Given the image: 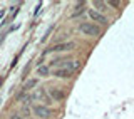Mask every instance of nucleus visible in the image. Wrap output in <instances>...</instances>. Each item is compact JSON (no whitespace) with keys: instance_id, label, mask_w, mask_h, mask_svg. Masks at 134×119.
Returning <instances> with one entry per match:
<instances>
[{"instance_id":"13","label":"nucleus","mask_w":134,"mask_h":119,"mask_svg":"<svg viewBox=\"0 0 134 119\" xmlns=\"http://www.w3.org/2000/svg\"><path fill=\"white\" fill-rule=\"evenodd\" d=\"M8 119H25L20 112H10L8 114Z\"/></svg>"},{"instance_id":"1","label":"nucleus","mask_w":134,"mask_h":119,"mask_svg":"<svg viewBox=\"0 0 134 119\" xmlns=\"http://www.w3.org/2000/svg\"><path fill=\"white\" fill-rule=\"evenodd\" d=\"M77 30L82 35H87V37H99L100 35V27L96 25L94 22H81L77 25Z\"/></svg>"},{"instance_id":"3","label":"nucleus","mask_w":134,"mask_h":119,"mask_svg":"<svg viewBox=\"0 0 134 119\" xmlns=\"http://www.w3.org/2000/svg\"><path fill=\"white\" fill-rule=\"evenodd\" d=\"M75 47V42L69 40V42H60V44H54L50 45V47H47L44 50V56L45 54H50V52H69V50H72Z\"/></svg>"},{"instance_id":"14","label":"nucleus","mask_w":134,"mask_h":119,"mask_svg":"<svg viewBox=\"0 0 134 119\" xmlns=\"http://www.w3.org/2000/svg\"><path fill=\"white\" fill-rule=\"evenodd\" d=\"M32 119H37V117H32Z\"/></svg>"},{"instance_id":"9","label":"nucleus","mask_w":134,"mask_h":119,"mask_svg":"<svg viewBox=\"0 0 134 119\" xmlns=\"http://www.w3.org/2000/svg\"><path fill=\"white\" fill-rule=\"evenodd\" d=\"M35 72H37V75H40V77H49L50 75V67L45 66V64H42V66H39L35 69Z\"/></svg>"},{"instance_id":"5","label":"nucleus","mask_w":134,"mask_h":119,"mask_svg":"<svg viewBox=\"0 0 134 119\" xmlns=\"http://www.w3.org/2000/svg\"><path fill=\"white\" fill-rule=\"evenodd\" d=\"M47 94L54 99V102H60V101H64L65 99V92L62 91L60 87H49L47 89Z\"/></svg>"},{"instance_id":"12","label":"nucleus","mask_w":134,"mask_h":119,"mask_svg":"<svg viewBox=\"0 0 134 119\" xmlns=\"http://www.w3.org/2000/svg\"><path fill=\"white\" fill-rule=\"evenodd\" d=\"M30 112H32V109L29 107V106H24V107H22V112H20V114H22L24 117H29V116H30Z\"/></svg>"},{"instance_id":"6","label":"nucleus","mask_w":134,"mask_h":119,"mask_svg":"<svg viewBox=\"0 0 134 119\" xmlns=\"http://www.w3.org/2000/svg\"><path fill=\"white\" fill-rule=\"evenodd\" d=\"M52 75H54V77H57V79H70V77L74 75V72L69 71V69H64V67H60V69H54Z\"/></svg>"},{"instance_id":"8","label":"nucleus","mask_w":134,"mask_h":119,"mask_svg":"<svg viewBox=\"0 0 134 119\" xmlns=\"http://www.w3.org/2000/svg\"><path fill=\"white\" fill-rule=\"evenodd\" d=\"M32 99H45V106H49V104H50V99L47 97V94H45V91H44L42 87L37 89V92L32 96Z\"/></svg>"},{"instance_id":"4","label":"nucleus","mask_w":134,"mask_h":119,"mask_svg":"<svg viewBox=\"0 0 134 119\" xmlns=\"http://www.w3.org/2000/svg\"><path fill=\"white\" fill-rule=\"evenodd\" d=\"M89 19L92 20V22H96V24H99V25H107L109 24V19L104 14H100V12L97 10H94V8H91L89 10Z\"/></svg>"},{"instance_id":"7","label":"nucleus","mask_w":134,"mask_h":119,"mask_svg":"<svg viewBox=\"0 0 134 119\" xmlns=\"http://www.w3.org/2000/svg\"><path fill=\"white\" fill-rule=\"evenodd\" d=\"M37 84H39V79H37V77L27 79V82H25V84H24V87H22V91L29 92V91H32L34 87H37Z\"/></svg>"},{"instance_id":"2","label":"nucleus","mask_w":134,"mask_h":119,"mask_svg":"<svg viewBox=\"0 0 134 119\" xmlns=\"http://www.w3.org/2000/svg\"><path fill=\"white\" fill-rule=\"evenodd\" d=\"M32 114L37 119H50L54 116V111L45 104H35V106H32Z\"/></svg>"},{"instance_id":"11","label":"nucleus","mask_w":134,"mask_h":119,"mask_svg":"<svg viewBox=\"0 0 134 119\" xmlns=\"http://www.w3.org/2000/svg\"><path fill=\"white\" fill-rule=\"evenodd\" d=\"M92 7L94 8H97V12H100V14H102V12H106L107 10V3L106 2H99V0H96V2H92Z\"/></svg>"},{"instance_id":"10","label":"nucleus","mask_w":134,"mask_h":119,"mask_svg":"<svg viewBox=\"0 0 134 119\" xmlns=\"http://www.w3.org/2000/svg\"><path fill=\"white\" fill-rule=\"evenodd\" d=\"M79 66H81V61H65L64 62V69H69V71H72V72L77 71Z\"/></svg>"}]
</instances>
